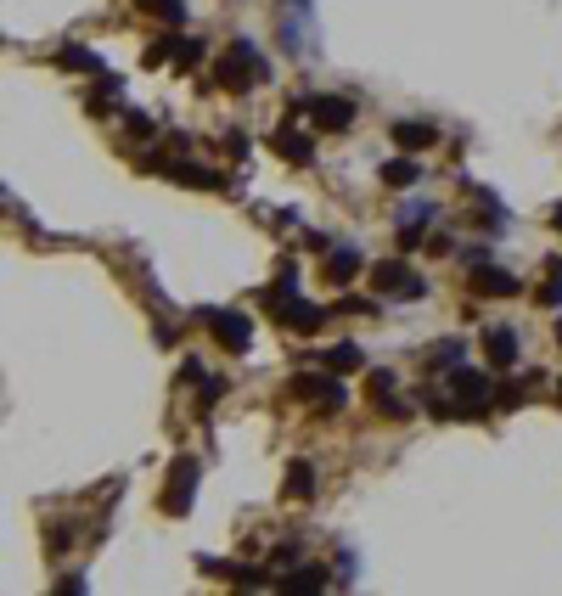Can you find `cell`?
Masks as SVG:
<instances>
[{"instance_id":"14","label":"cell","mask_w":562,"mask_h":596,"mask_svg":"<svg viewBox=\"0 0 562 596\" xmlns=\"http://www.w3.org/2000/svg\"><path fill=\"white\" fill-rule=\"evenodd\" d=\"M276 315H281L287 326H299V333H315V326H321V310L299 304V298H292V304H276Z\"/></svg>"},{"instance_id":"5","label":"cell","mask_w":562,"mask_h":596,"mask_svg":"<svg viewBox=\"0 0 562 596\" xmlns=\"http://www.w3.org/2000/svg\"><path fill=\"white\" fill-rule=\"evenodd\" d=\"M191 484H197V461L191 456H180L175 461V468H169V489H163V512H186L191 507Z\"/></svg>"},{"instance_id":"9","label":"cell","mask_w":562,"mask_h":596,"mask_svg":"<svg viewBox=\"0 0 562 596\" xmlns=\"http://www.w3.org/2000/svg\"><path fill=\"white\" fill-rule=\"evenodd\" d=\"M271 147H276V152H281L287 163H310V158H315L310 136H299V129H292V124H287V129H276V136H271Z\"/></svg>"},{"instance_id":"20","label":"cell","mask_w":562,"mask_h":596,"mask_svg":"<svg viewBox=\"0 0 562 596\" xmlns=\"http://www.w3.org/2000/svg\"><path fill=\"white\" fill-rule=\"evenodd\" d=\"M326 580H332V574H321V569H310V574H292L287 585H292V591H321Z\"/></svg>"},{"instance_id":"13","label":"cell","mask_w":562,"mask_h":596,"mask_svg":"<svg viewBox=\"0 0 562 596\" xmlns=\"http://www.w3.org/2000/svg\"><path fill=\"white\" fill-rule=\"evenodd\" d=\"M484 349H489V360H495V366H512V360H517V338L506 333V326H495V333L484 338Z\"/></svg>"},{"instance_id":"15","label":"cell","mask_w":562,"mask_h":596,"mask_svg":"<svg viewBox=\"0 0 562 596\" xmlns=\"http://www.w3.org/2000/svg\"><path fill=\"white\" fill-rule=\"evenodd\" d=\"M383 180L388 186H416L422 180V163L416 158H393V163H383Z\"/></svg>"},{"instance_id":"17","label":"cell","mask_w":562,"mask_h":596,"mask_svg":"<svg viewBox=\"0 0 562 596\" xmlns=\"http://www.w3.org/2000/svg\"><path fill=\"white\" fill-rule=\"evenodd\" d=\"M141 12H152V17H163V23H186V6H180V0H141Z\"/></svg>"},{"instance_id":"19","label":"cell","mask_w":562,"mask_h":596,"mask_svg":"<svg viewBox=\"0 0 562 596\" xmlns=\"http://www.w3.org/2000/svg\"><path fill=\"white\" fill-rule=\"evenodd\" d=\"M62 68H85V74H102V62H96L90 51H79V46H68V51H62Z\"/></svg>"},{"instance_id":"4","label":"cell","mask_w":562,"mask_h":596,"mask_svg":"<svg viewBox=\"0 0 562 596\" xmlns=\"http://www.w3.org/2000/svg\"><path fill=\"white\" fill-rule=\"evenodd\" d=\"M450 388H455V411H478V406H489V400H495L489 372H455V377H450Z\"/></svg>"},{"instance_id":"21","label":"cell","mask_w":562,"mask_h":596,"mask_svg":"<svg viewBox=\"0 0 562 596\" xmlns=\"http://www.w3.org/2000/svg\"><path fill=\"white\" fill-rule=\"evenodd\" d=\"M551 225H557V231H562V209H557V214H551Z\"/></svg>"},{"instance_id":"12","label":"cell","mask_w":562,"mask_h":596,"mask_svg":"<svg viewBox=\"0 0 562 596\" xmlns=\"http://www.w3.org/2000/svg\"><path fill=\"white\" fill-rule=\"evenodd\" d=\"M287 495H292V501H310V495H315V468H310V461H292V468H287V484H281Z\"/></svg>"},{"instance_id":"6","label":"cell","mask_w":562,"mask_h":596,"mask_svg":"<svg viewBox=\"0 0 562 596\" xmlns=\"http://www.w3.org/2000/svg\"><path fill=\"white\" fill-rule=\"evenodd\" d=\"M372 282H377L383 293H400V298H422V287H427L422 276H411V271H405L400 259H383L377 271H372Z\"/></svg>"},{"instance_id":"22","label":"cell","mask_w":562,"mask_h":596,"mask_svg":"<svg viewBox=\"0 0 562 596\" xmlns=\"http://www.w3.org/2000/svg\"><path fill=\"white\" fill-rule=\"evenodd\" d=\"M557 338H562V326H557Z\"/></svg>"},{"instance_id":"18","label":"cell","mask_w":562,"mask_h":596,"mask_svg":"<svg viewBox=\"0 0 562 596\" xmlns=\"http://www.w3.org/2000/svg\"><path fill=\"white\" fill-rule=\"evenodd\" d=\"M535 304H546V310H557V304H562V264H551V276H546V287H540Z\"/></svg>"},{"instance_id":"1","label":"cell","mask_w":562,"mask_h":596,"mask_svg":"<svg viewBox=\"0 0 562 596\" xmlns=\"http://www.w3.org/2000/svg\"><path fill=\"white\" fill-rule=\"evenodd\" d=\"M214 74H220V85H225V90H248V85H264V79H271V68H264V57H259L248 40H230Z\"/></svg>"},{"instance_id":"8","label":"cell","mask_w":562,"mask_h":596,"mask_svg":"<svg viewBox=\"0 0 562 596\" xmlns=\"http://www.w3.org/2000/svg\"><path fill=\"white\" fill-rule=\"evenodd\" d=\"M473 293H489V298H512V293H517V276L495 271V264H473Z\"/></svg>"},{"instance_id":"2","label":"cell","mask_w":562,"mask_h":596,"mask_svg":"<svg viewBox=\"0 0 562 596\" xmlns=\"http://www.w3.org/2000/svg\"><path fill=\"white\" fill-rule=\"evenodd\" d=\"M292 113H315L321 129H349L354 124V102H349V96H304V102H292Z\"/></svg>"},{"instance_id":"16","label":"cell","mask_w":562,"mask_h":596,"mask_svg":"<svg viewBox=\"0 0 562 596\" xmlns=\"http://www.w3.org/2000/svg\"><path fill=\"white\" fill-rule=\"evenodd\" d=\"M326 366H332V372H360V349H354V344L326 349Z\"/></svg>"},{"instance_id":"7","label":"cell","mask_w":562,"mask_h":596,"mask_svg":"<svg viewBox=\"0 0 562 596\" xmlns=\"http://www.w3.org/2000/svg\"><path fill=\"white\" fill-rule=\"evenodd\" d=\"M292 394H299V400H315V406H343L338 372H332V377H292Z\"/></svg>"},{"instance_id":"3","label":"cell","mask_w":562,"mask_h":596,"mask_svg":"<svg viewBox=\"0 0 562 596\" xmlns=\"http://www.w3.org/2000/svg\"><path fill=\"white\" fill-rule=\"evenodd\" d=\"M203 321H209V333H214V338H220V344H225L230 355H242V349L253 344V321H248V315H230V310H209Z\"/></svg>"},{"instance_id":"10","label":"cell","mask_w":562,"mask_h":596,"mask_svg":"<svg viewBox=\"0 0 562 596\" xmlns=\"http://www.w3.org/2000/svg\"><path fill=\"white\" fill-rule=\"evenodd\" d=\"M393 141H400L405 152H422V147H434V124H422V118H400V124H393Z\"/></svg>"},{"instance_id":"11","label":"cell","mask_w":562,"mask_h":596,"mask_svg":"<svg viewBox=\"0 0 562 596\" xmlns=\"http://www.w3.org/2000/svg\"><path fill=\"white\" fill-rule=\"evenodd\" d=\"M360 276V253L354 248H338L332 259H326V282H332V287H343V282H354Z\"/></svg>"}]
</instances>
